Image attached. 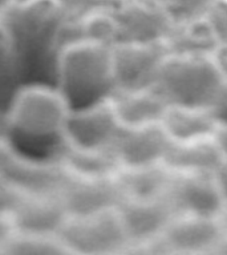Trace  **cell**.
<instances>
[{
  "mask_svg": "<svg viewBox=\"0 0 227 255\" xmlns=\"http://www.w3.org/2000/svg\"><path fill=\"white\" fill-rule=\"evenodd\" d=\"M7 108L8 138L43 143L55 155L64 141L69 105L57 88L47 84H24Z\"/></svg>",
  "mask_w": 227,
  "mask_h": 255,
  "instance_id": "cell-1",
  "label": "cell"
},
{
  "mask_svg": "<svg viewBox=\"0 0 227 255\" xmlns=\"http://www.w3.org/2000/svg\"><path fill=\"white\" fill-rule=\"evenodd\" d=\"M111 49L84 43L60 52L56 85L69 108L89 105L113 92Z\"/></svg>",
  "mask_w": 227,
  "mask_h": 255,
  "instance_id": "cell-2",
  "label": "cell"
},
{
  "mask_svg": "<svg viewBox=\"0 0 227 255\" xmlns=\"http://www.w3.org/2000/svg\"><path fill=\"white\" fill-rule=\"evenodd\" d=\"M225 76L214 55H169L159 67L154 88L166 103L209 107Z\"/></svg>",
  "mask_w": 227,
  "mask_h": 255,
  "instance_id": "cell-3",
  "label": "cell"
},
{
  "mask_svg": "<svg viewBox=\"0 0 227 255\" xmlns=\"http://www.w3.org/2000/svg\"><path fill=\"white\" fill-rule=\"evenodd\" d=\"M64 17L59 0H27L15 1L0 21L20 56L56 49L55 37Z\"/></svg>",
  "mask_w": 227,
  "mask_h": 255,
  "instance_id": "cell-4",
  "label": "cell"
},
{
  "mask_svg": "<svg viewBox=\"0 0 227 255\" xmlns=\"http://www.w3.org/2000/svg\"><path fill=\"white\" fill-rule=\"evenodd\" d=\"M57 238L67 253L77 254H109L129 247L117 207L97 214L69 217Z\"/></svg>",
  "mask_w": 227,
  "mask_h": 255,
  "instance_id": "cell-5",
  "label": "cell"
},
{
  "mask_svg": "<svg viewBox=\"0 0 227 255\" xmlns=\"http://www.w3.org/2000/svg\"><path fill=\"white\" fill-rule=\"evenodd\" d=\"M112 73L114 89L135 91L150 88L167 52L163 40L150 43H118L113 45Z\"/></svg>",
  "mask_w": 227,
  "mask_h": 255,
  "instance_id": "cell-6",
  "label": "cell"
},
{
  "mask_svg": "<svg viewBox=\"0 0 227 255\" xmlns=\"http://www.w3.org/2000/svg\"><path fill=\"white\" fill-rule=\"evenodd\" d=\"M166 197L175 214L219 215L227 207L213 171L173 169Z\"/></svg>",
  "mask_w": 227,
  "mask_h": 255,
  "instance_id": "cell-7",
  "label": "cell"
},
{
  "mask_svg": "<svg viewBox=\"0 0 227 255\" xmlns=\"http://www.w3.org/2000/svg\"><path fill=\"white\" fill-rule=\"evenodd\" d=\"M226 234L219 215L175 214L162 234L157 237L159 251L207 253L215 251Z\"/></svg>",
  "mask_w": 227,
  "mask_h": 255,
  "instance_id": "cell-8",
  "label": "cell"
},
{
  "mask_svg": "<svg viewBox=\"0 0 227 255\" xmlns=\"http://www.w3.org/2000/svg\"><path fill=\"white\" fill-rule=\"evenodd\" d=\"M121 127L107 97L89 105L69 109L64 125V141L89 149L111 147Z\"/></svg>",
  "mask_w": 227,
  "mask_h": 255,
  "instance_id": "cell-9",
  "label": "cell"
},
{
  "mask_svg": "<svg viewBox=\"0 0 227 255\" xmlns=\"http://www.w3.org/2000/svg\"><path fill=\"white\" fill-rule=\"evenodd\" d=\"M112 17L115 25V44L163 40L173 25L157 0H125L112 11Z\"/></svg>",
  "mask_w": 227,
  "mask_h": 255,
  "instance_id": "cell-10",
  "label": "cell"
},
{
  "mask_svg": "<svg viewBox=\"0 0 227 255\" xmlns=\"http://www.w3.org/2000/svg\"><path fill=\"white\" fill-rule=\"evenodd\" d=\"M1 178L21 195H60L71 174L55 157L17 153Z\"/></svg>",
  "mask_w": 227,
  "mask_h": 255,
  "instance_id": "cell-11",
  "label": "cell"
},
{
  "mask_svg": "<svg viewBox=\"0 0 227 255\" xmlns=\"http://www.w3.org/2000/svg\"><path fill=\"white\" fill-rule=\"evenodd\" d=\"M171 142L173 139L161 123L141 127L122 125L111 147L119 166L130 167L163 161Z\"/></svg>",
  "mask_w": 227,
  "mask_h": 255,
  "instance_id": "cell-12",
  "label": "cell"
},
{
  "mask_svg": "<svg viewBox=\"0 0 227 255\" xmlns=\"http://www.w3.org/2000/svg\"><path fill=\"white\" fill-rule=\"evenodd\" d=\"M60 198L69 217H84L118 207L123 195L115 174L100 178L71 175Z\"/></svg>",
  "mask_w": 227,
  "mask_h": 255,
  "instance_id": "cell-13",
  "label": "cell"
},
{
  "mask_svg": "<svg viewBox=\"0 0 227 255\" xmlns=\"http://www.w3.org/2000/svg\"><path fill=\"white\" fill-rule=\"evenodd\" d=\"M117 209L129 239V247L159 237L175 215L166 195L150 199H125Z\"/></svg>",
  "mask_w": 227,
  "mask_h": 255,
  "instance_id": "cell-14",
  "label": "cell"
},
{
  "mask_svg": "<svg viewBox=\"0 0 227 255\" xmlns=\"http://www.w3.org/2000/svg\"><path fill=\"white\" fill-rule=\"evenodd\" d=\"M69 218L60 195H21L11 213L15 233L57 237Z\"/></svg>",
  "mask_w": 227,
  "mask_h": 255,
  "instance_id": "cell-15",
  "label": "cell"
},
{
  "mask_svg": "<svg viewBox=\"0 0 227 255\" xmlns=\"http://www.w3.org/2000/svg\"><path fill=\"white\" fill-rule=\"evenodd\" d=\"M109 101L123 127H141L161 123L169 104L154 88L123 91L113 89Z\"/></svg>",
  "mask_w": 227,
  "mask_h": 255,
  "instance_id": "cell-16",
  "label": "cell"
},
{
  "mask_svg": "<svg viewBox=\"0 0 227 255\" xmlns=\"http://www.w3.org/2000/svg\"><path fill=\"white\" fill-rule=\"evenodd\" d=\"M53 157L59 159V162L72 177L80 178L111 177L121 167L112 147L89 149L75 146L63 141Z\"/></svg>",
  "mask_w": 227,
  "mask_h": 255,
  "instance_id": "cell-17",
  "label": "cell"
},
{
  "mask_svg": "<svg viewBox=\"0 0 227 255\" xmlns=\"http://www.w3.org/2000/svg\"><path fill=\"white\" fill-rule=\"evenodd\" d=\"M226 153L217 135L173 141L163 157L167 166L178 170L213 171Z\"/></svg>",
  "mask_w": 227,
  "mask_h": 255,
  "instance_id": "cell-18",
  "label": "cell"
},
{
  "mask_svg": "<svg viewBox=\"0 0 227 255\" xmlns=\"http://www.w3.org/2000/svg\"><path fill=\"white\" fill-rule=\"evenodd\" d=\"M173 169L163 161L142 166L119 167L115 178L125 199H150L165 197Z\"/></svg>",
  "mask_w": 227,
  "mask_h": 255,
  "instance_id": "cell-19",
  "label": "cell"
},
{
  "mask_svg": "<svg viewBox=\"0 0 227 255\" xmlns=\"http://www.w3.org/2000/svg\"><path fill=\"white\" fill-rule=\"evenodd\" d=\"M161 124L173 141L213 135L217 133L219 125L209 108L177 104L167 105Z\"/></svg>",
  "mask_w": 227,
  "mask_h": 255,
  "instance_id": "cell-20",
  "label": "cell"
},
{
  "mask_svg": "<svg viewBox=\"0 0 227 255\" xmlns=\"http://www.w3.org/2000/svg\"><path fill=\"white\" fill-rule=\"evenodd\" d=\"M163 44L171 55H214L219 47L205 17L173 23Z\"/></svg>",
  "mask_w": 227,
  "mask_h": 255,
  "instance_id": "cell-21",
  "label": "cell"
},
{
  "mask_svg": "<svg viewBox=\"0 0 227 255\" xmlns=\"http://www.w3.org/2000/svg\"><path fill=\"white\" fill-rule=\"evenodd\" d=\"M0 253L17 255H53L64 254L67 250L57 237L13 233L7 243L0 249Z\"/></svg>",
  "mask_w": 227,
  "mask_h": 255,
  "instance_id": "cell-22",
  "label": "cell"
},
{
  "mask_svg": "<svg viewBox=\"0 0 227 255\" xmlns=\"http://www.w3.org/2000/svg\"><path fill=\"white\" fill-rule=\"evenodd\" d=\"M173 23L203 19L215 0H157Z\"/></svg>",
  "mask_w": 227,
  "mask_h": 255,
  "instance_id": "cell-23",
  "label": "cell"
},
{
  "mask_svg": "<svg viewBox=\"0 0 227 255\" xmlns=\"http://www.w3.org/2000/svg\"><path fill=\"white\" fill-rule=\"evenodd\" d=\"M17 76V52L11 36L0 21V93L11 85Z\"/></svg>",
  "mask_w": 227,
  "mask_h": 255,
  "instance_id": "cell-24",
  "label": "cell"
},
{
  "mask_svg": "<svg viewBox=\"0 0 227 255\" xmlns=\"http://www.w3.org/2000/svg\"><path fill=\"white\" fill-rule=\"evenodd\" d=\"M65 19H84L88 16L114 11L125 0H59Z\"/></svg>",
  "mask_w": 227,
  "mask_h": 255,
  "instance_id": "cell-25",
  "label": "cell"
},
{
  "mask_svg": "<svg viewBox=\"0 0 227 255\" xmlns=\"http://www.w3.org/2000/svg\"><path fill=\"white\" fill-rule=\"evenodd\" d=\"M205 19L219 45L227 44V0H215Z\"/></svg>",
  "mask_w": 227,
  "mask_h": 255,
  "instance_id": "cell-26",
  "label": "cell"
},
{
  "mask_svg": "<svg viewBox=\"0 0 227 255\" xmlns=\"http://www.w3.org/2000/svg\"><path fill=\"white\" fill-rule=\"evenodd\" d=\"M207 108L218 123H227V77H223Z\"/></svg>",
  "mask_w": 227,
  "mask_h": 255,
  "instance_id": "cell-27",
  "label": "cell"
},
{
  "mask_svg": "<svg viewBox=\"0 0 227 255\" xmlns=\"http://www.w3.org/2000/svg\"><path fill=\"white\" fill-rule=\"evenodd\" d=\"M20 198L21 194H19L5 179L0 177V214L11 215Z\"/></svg>",
  "mask_w": 227,
  "mask_h": 255,
  "instance_id": "cell-28",
  "label": "cell"
},
{
  "mask_svg": "<svg viewBox=\"0 0 227 255\" xmlns=\"http://www.w3.org/2000/svg\"><path fill=\"white\" fill-rule=\"evenodd\" d=\"M17 153L19 151L16 150V147L9 141V138L0 135V177H3Z\"/></svg>",
  "mask_w": 227,
  "mask_h": 255,
  "instance_id": "cell-29",
  "label": "cell"
},
{
  "mask_svg": "<svg viewBox=\"0 0 227 255\" xmlns=\"http://www.w3.org/2000/svg\"><path fill=\"white\" fill-rule=\"evenodd\" d=\"M13 233H15V229L12 225L11 215L0 214V249L7 243Z\"/></svg>",
  "mask_w": 227,
  "mask_h": 255,
  "instance_id": "cell-30",
  "label": "cell"
},
{
  "mask_svg": "<svg viewBox=\"0 0 227 255\" xmlns=\"http://www.w3.org/2000/svg\"><path fill=\"white\" fill-rule=\"evenodd\" d=\"M214 59L218 64L219 69L222 72V75L227 77V44L219 45L217 51L214 52Z\"/></svg>",
  "mask_w": 227,
  "mask_h": 255,
  "instance_id": "cell-31",
  "label": "cell"
},
{
  "mask_svg": "<svg viewBox=\"0 0 227 255\" xmlns=\"http://www.w3.org/2000/svg\"><path fill=\"white\" fill-rule=\"evenodd\" d=\"M15 3V0H0V17L7 12V9Z\"/></svg>",
  "mask_w": 227,
  "mask_h": 255,
  "instance_id": "cell-32",
  "label": "cell"
},
{
  "mask_svg": "<svg viewBox=\"0 0 227 255\" xmlns=\"http://www.w3.org/2000/svg\"><path fill=\"white\" fill-rule=\"evenodd\" d=\"M15 1H27V0H15Z\"/></svg>",
  "mask_w": 227,
  "mask_h": 255,
  "instance_id": "cell-33",
  "label": "cell"
}]
</instances>
